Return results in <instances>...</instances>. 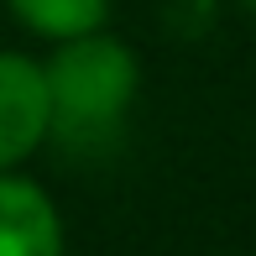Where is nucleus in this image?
I'll return each instance as SVG.
<instances>
[{"instance_id":"1","label":"nucleus","mask_w":256,"mask_h":256,"mask_svg":"<svg viewBox=\"0 0 256 256\" xmlns=\"http://www.w3.org/2000/svg\"><path fill=\"white\" fill-rule=\"evenodd\" d=\"M42 78H48V104H52V131L63 142H100V136H115L136 100V52L126 48L120 37H110L104 26L78 32V37H63L58 52L42 63Z\"/></svg>"},{"instance_id":"2","label":"nucleus","mask_w":256,"mask_h":256,"mask_svg":"<svg viewBox=\"0 0 256 256\" xmlns=\"http://www.w3.org/2000/svg\"><path fill=\"white\" fill-rule=\"evenodd\" d=\"M52 131V104L42 63L21 52H0V172L26 162Z\"/></svg>"},{"instance_id":"3","label":"nucleus","mask_w":256,"mask_h":256,"mask_svg":"<svg viewBox=\"0 0 256 256\" xmlns=\"http://www.w3.org/2000/svg\"><path fill=\"white\" fill-rule=\"evenodd\" d=\"M0 256H63V220L48 188L0 172Z\"/></svg>"},{"instance_id":"4","label":"nucleus","mask_w":256,"mask_h":256,"mask_svg":"<svg viewBox=\"0 0 256 256\" xmlns=\"http://www.w3.org/2000/svg\"><path fill=\"white\" fill-rule=\"evenodd\" d=\"M6 6H10V16L26 32H37V37H48V42L94 32V26H104V16H110V0H6Z\"/></svg>"}]
</instances>
